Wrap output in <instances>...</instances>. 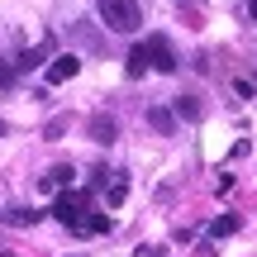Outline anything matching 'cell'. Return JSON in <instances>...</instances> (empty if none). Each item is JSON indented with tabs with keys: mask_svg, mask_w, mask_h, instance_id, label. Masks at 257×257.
<instances>
[{
	"mask_svg": "<svg viewBox=\"0 0 257 257\" xmlns=\"http://www.w3.org/2000/svg\"><path fill=\"white\" fill-rule=\"evenodd\" d=\"M100 19L110 34H138L143 10H138V0H100Z\"/></svg>",
	"mask_w": 257,
	"mask_h": 257,
	"instance_id": "6da1fadb",
	"label": "cell"
},
{
	"mask_svg": "<svg viewBox=\"0 0 257 257\" xmlns=\"http://www.w3.org/2000/svg\"><path fill=\"white\" fill-rule=\"evenodd\" d=\"M143 53H148V67H153V72H176V67H181V57H176V48H172L167 34H153L143 43Z\"/></svg>",
	"mask_w": 257,
	"mask_h": 257,
	"instance_id": "7a4b0ae2",
	"label": "cell"
},
{
	"mask_svg": "<svg viewBox=\"0 0 257 257\" xmlns=\"http://www.w3.org/2000/svg\"><path fill=\"white\" fill-rule=\"evenodd\" d=\"M91 210V195H72V191H62L53 200V219L62 224V229H76V219H81V214Z\"/></svg>",
	"mask_w": 257,
	"mask_h": 257,
	"instance_id": "3957f363",
	"label": "cell"
},
{
	"mask_svg": "<svg viewBox=\"0 0 257 257\" xmlns=\"http://www.w3.org/2000/svg\"><path fill=\"white\" fill-rule=\"evenodd\" d=\"M76 72H81V57H76V53H57V57H53V67H48V86L72 81Z\"/></svg>",
	"mask_w": 257,
	"mask_h": 257,
	"instance_id": "277c9868",
	"label": "cell"
},
{
	"mask_svg": "<svg viewBox=\"0 0 257 257\" xmlns=\"http://www.w3.org/2000/svg\"><path fill=\"white\" fill-rule=\"evenodd\" d=\"M86 134H91V143H100V148H110L114 138H119V124H114L110 114H91V124H86Z\"/></svg>",
	"mask_w": 257,
	"mask_h": 257,
	"instance_id": "5b68a950",
	"label": "cell"
},
{
	"mask_svg": "<svg viewBox=\"0 0 257 257\" xmlns=\"http://www.w3.org/2000/svg\"><path fill=\"white\" fill-rule=\"evenodd\" d=\"M110 229H114V219H110V214L86 210L81 219H76V229H72V233H86V238H95V233H110Z\"/></svg>",
	"mask_w": 257,
	"mask_h": 257,
	"instance_id": "8992f818",
	"label": "cell"
},
{
	"mask_svg": "<svg viewBox=\"0 0 257 257\" xmlns=\"http://www.w3.org/2000/svg\"><path fill=\"white\" fill-rule=\"evenodd\" d=\"M53 53V38H43L38 48H24V53L15 57V72H34V67H43V57Z\"/></svg>",
	"mask_w": 257,
	"mask_h": 257,
	"instance_id": "52a82bcc",
	"label": "cell"
},
{
	"mask_svg": "<svg viewBox=\"0 0 257 257\" xmlns=\"http://www.w3.org/2000/svg\"><path fill=\"white\" fill-rule=\"evenodd\" d=\"M148 124H153L162 138H172V134H176V114L167 110V105H148Z\"/></svg>",
	"mask_w": 257,
	"mask_h": 257,
	"instance_id": "ba28073f",
	"label": "cell"
},
{
	"mask_svg": "<svg viewBox=\"0 0 257 257\" xmlns=\"http://www.w3.org/2000/svg\"><path fill=\"white\" fill-rule=\"evenodd\" d=\"M0 219H5L10 229H29V224H38L43 214H38V210H29V205H15V210H5Z\"/></svg>",
	"mask_w": 257,
	"mask_h": 257,
	"instance_id": "9c48e42d",
	"label": "cell"
},
{
	"mask_svg": "<svg viewBox=\"0 0 257 257\" xmlns=\"http://www.w3.org/2000/svg\"><path fill=\"white\" fill-rule=\"evenodd\" d=\"M176 119H200L205 114V105H200V95H176Z\"/></svg>",
	"mask_w": 257,
	"mask_h": 257,
	"instance_id": "30bf717a",
	"label": "cell"
},
{
	"mask_svg": "<svg viewBox=\"0 0 257 257\" xmlns=\"http://www.w3.org/2000/svg\"><path fill=\"white\" fill-rule=\"evenodd\" d=\"M72 176H76L72 167H53V172L43 176V191H57V186H72Z\"/></svg>",
	"mask_w": 257,
	"mask_h": 257,
	"instance_id": "8fae6325",
	"label": "cell"
},
{
	"mask_svg": "<svg viewBox=\"0 0 257 257\" xmlns=\"http://www.w3.org/2000/svg\"><path fill=\"white\" fill-rule=\"evenodd\" d=\"M233 229H238V214H219V219L210 224V238H229Z\"/></svg>",
	"mask_w": 257,
	"mask_h": 257,
	"instance_id": "7c38bea8",
	"label": "cell"
},
{
	"mask_svg": "<svg viewBox=\"0 0 257 257\" xmlns=\"http://www.w3.org/2000/svg\"><path fill=\"white\" fill-rule=\"evenodd\" d=\"M124 72H128V76H143V72H148V53H143V43H138L134 53H128V62H124Z\"/></svg>",
	"mask_w": 257,
	"mask_h": 257,
	"instance_id": "4fadbf2b",
	"label": "cell"
},
{
	"mask_svg": "<svg viewBox=\"0 0 257 257\" xmlns=\"http://www.w3.org/2000/svg\"><path fill=\"white\" fill-rule=\"evenodd\" d=\"M100 186H105V200H110V205H119L124 195H128V186H124V176H119V181H100Z\"/></svg>",
	"mask_w": 257,
	"mask_h": 257,
	"instance_id": "5bb4252c",
	"label": "cell"
},
{
	"mask_svg": "<svg viewBox=\"0 0 257 257\" xmlns=\"http://www.w3.org/2000/svg\"><path fill=\"white\" fill-rule=\"evenodd\" d=\"M10 86H15V67L0 57V91H10Z\"/></svg>",
	"mask_w": 257,
	"mask_h": 257,
	"instance_id": "9a60e30c",
	"label": "cell"
},
{
	"mask_svg": "<svg viewBox=\"0 0 257 257\" xmlns=\"http://www.w3.org/2000/svg\"><path fill=\"white\" fill-rule=\"evenodd\" d=\"M134 257H167V252H162V248H148V243H143V248H138Z\"/></svg>",
	"mask_w": 257,
	"mask_h": 257,
	"instance_id": "2e32d148",
	"label": "cell"
},
{
	"mask_svg": "<svg viewBox=\"0 0 257 257\" xmlns=\"http://www.w3.org/2000/svg\"><path fill=\"white\" fill-rule=\"evenodd\" d=\"M0 257H15V252H10V248H0Z\"/></svg>",
	"mask_w": 257,
	"mask_h": 257,
	"instance_id": "e0dca14e",
	"label": "cell"
},
{
	"mask_svg": "<svg viewBox=\"0 0 257 257\" xmlns=\"http://www.w3.org/2000/svg\"><path fill=\"white\" fill-rule=\"evenodd\" d=\"M248 15H252V19H257V0H252V10H248Z\"/></svg>",
	"mask_w": 257,
	"mask_h": 257,
	"instance_id": "ac0fdd59",
	"label": "cell"
},
{
	"mask_svg": "<svg viewBox=\"0 0 257 257\" xmlns=\"http://www.w3.org/2000/svg\"><path fill=\"white\" fill-rule=\"evenodd\" d=\"M0 134H5V119H0Z\"/></svg>",
	"mask_w": 257,
	"mask_h": 257,
	"instance_id": "d6986e66",
	"label": "cell"
}]
</instances>
